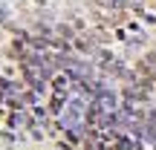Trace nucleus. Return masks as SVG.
Wrapping results in <instances>:
<instances>
[{
    "label": "nucleus",
    "mask_w": 156,
    "mask_h": 150,
    "mask_svg": "<svg viewBox=\"0 0 156 150\" xmlns=\"http://www.w3.org/2000/svg\"><path fill=\"white\" fill-rule=\"evenodd\" d=\"M9 124H12V127H17V124H23V116H20V113H12Z\"/></svg>",
    "instance_id": "f257e3e1"
},
{
    "label": "nucleus",
    "mask_w": 156,
    "mask_h": 150,
    "mask_svg": "<svg viewBox=\"0 0 156 150\" xmlns=\"http://www.w3.org/2000/svg\"><path fill=\"white\" fill-rule=\"evenodd\" d=\"M110 3H113V6H124V0H110Z\"/></svg>",
    "instance_id": "f03ea898"
}]
</instances>
